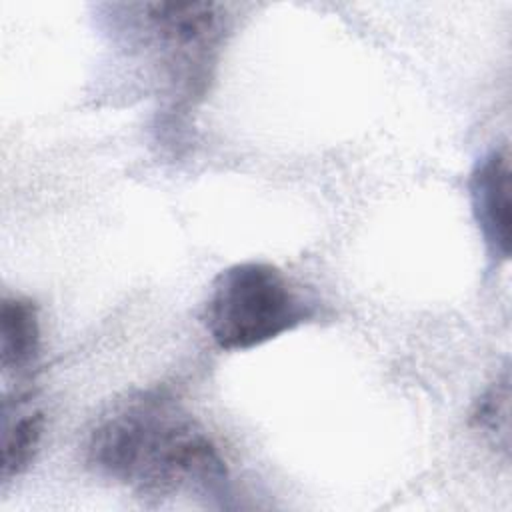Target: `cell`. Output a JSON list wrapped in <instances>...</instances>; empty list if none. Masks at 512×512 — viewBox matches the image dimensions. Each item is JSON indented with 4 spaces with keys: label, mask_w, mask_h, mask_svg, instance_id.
Here are the masks:
<instances>
[{
    "label": "cell",
    "mask_w": 512,
    "mask_h": 512,
    "mask_svg": "<svg viewBox=\"0 0 512 512\" xmlns=\"http://www.w3.org/2000/svg\"><path fill=\"white\" fill-rule=\"evenodd\" d=\"M508 400V372H504L502 378L492 382V386L476 400L470 416L472 426L492 438L496 446L502 444L504 450H508Z\"/></svg>",
    "instance_id": "6"
},
{
    "label": "cell",
    "mask_w": 512,
    "mask_h": 512,
    "mask_svg": "<svg viewBox=\"0 0 512 512\" xmlns=\"http://www.w3.org/2000/svg\"><path fill=\"white\" fill-rule=\"evenodd\" d=\"M44 432L42 412H18L4 410V434H2V480L8 482L20 476L34 460Z\"/></svg>",
    "instance_id": "5"
},
{
    "label": "cell",
    "mask_w": 512,
    "mask_h": 512,
    "mask_svg": "<svg viewBox=\"0 0 512 512\" xmlns=\"http://www.w3.org/2000/svg\"><path fill=\"white\" fill-rule=\"evenodd\" d=\"M472 214L494 260L510 256V150L502 144L484 154L468 182Z\"/></svg>",
    "instance_id": "3"
},
{
    "label": "cell",
    "mask_w": 512,
    "mask_h": 512,
    "mask_svg": "<svg viewBox=\"0 0 512 512\" xmlns=\"http://www.w3.org/2000/svg\"><path fill=\"white\" fill-rule=\"evenodd\" d=\"M86 458L140 496H228V468L206 430L164 392H136L92 428Z\"/></svg>",
    "instance_id": "1"
},
{
    "label": "cell",
    "mask_w": 512,
    "mask_h": 512,
    "mask_svg": "<svg viewBox=\"0 0 512 512\" xmlns=\"http://www.w3.org/2000/svg\"><path fill=\"white\" fill-rule=\"evenodd\" d=\"M40 350L38 310L24 296H4L0 310V366L4 374H22Z\"/></svg>",
    "instance_id": "4"
},
{
    "label": "cell",
    "mask_w": 512,
    "mask_h": 512,
    "mask_svg": "<svg viewBox=\"0 0 512 512\" xmlns=\"http://www.w3.org/2000/svg\"><path fill=\"white\" fill-rule=\"evenodd\" d=\"M308 308L290 280L272 264L240 262L210 284L202 322L222 350H248L296 328Z\"/></svg>",
    "instance_id": "2"
}]
</instances>
